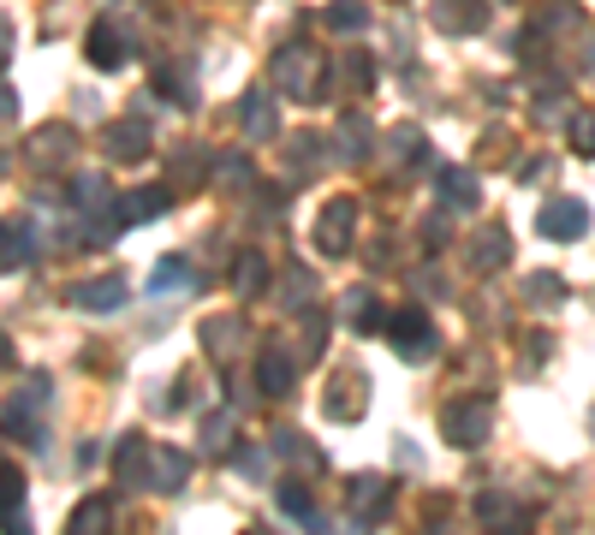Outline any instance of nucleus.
Here are the masks:
<instances>
[{"label":"nucleus","instance_id":"f257e3e1","mask_svg":"<svg viewBox=\"0 0 595 535\" xmlns=\"http://www.w3.org/2000/svg\"><path fill=\"white\" fill-rule=\"evenodd\" d=\"M536 226H542L548 238H584L590 233V209L577 197L572 202H548V209L536 214Z\"/></svg>","mask_w":595,"mask_h":535},{"label":"nucleus","instance_id":"f03ea898","mask_svg":"<svg viewBox=\"0 0 595 535\" xmlns=\"http://www.w3.org/2000/svg\"><path fill=\"white\" fill-rule=\"evenodd\" d=\"M352 221H357V202H328V214H322V226H316V244H322L328 256H340L345 244H352Z\"/></svg>","mask_w":595,"mask_h":535},{"label":"nucleus","instance_id":"7ed1b4c3","mask_svg":"<svg viewBox=\"0 0 595 535\" xmlns=\"http://www.w3.org/2000/svg\"><path fill=\"white\" fill-rule=\"evenodd\" d=\"M394 339L405 345V357H429V352H434V327H429L417 310H399V315H394Z\"/></svg>","mask_w":595,"mask_h":535},{"label":"nucleus","instance_id":"20e7f679","mask_svg":"<svg viewBox=\"0 0 595 535\" xmlns=\"http://www.w3.org/2000/svg\"><path fill=\"white\" fill-rule=\"evenodd\" d=\"M90 60L108 66V71L125 60V36H120V24H113V19H96V31H90Z\"/></svg>","mask_w":595,"mask_h":535},{"label":"nucleus","instance_id":"39448f33","mask_svg":"<svg viewBox=\"0 0 595 535\" xmlns=\"http://www.w3.org/2000/svg\"><path fill=\"white\" fill-rule=\"evenodd\" d=\"M78 310H120V298H125V280L120 274H108V280H90V286H78Z\"/></svg>","mask_w":595,"mask_h":535},{"label":"nucleus","instance_id":"423d86ee","mask_svg":"<svg viewBox=\"0 0 595 535\" xmlns=\"http://www.w3.org/2000/svg\"><path fill=\"white\" fill-rule=\"evenodd\" d=\"M19 505H24V482H19V470H0V517H7V530H12V535H31V530H24V512H19Z\"/></svg>","mask_w":595,"mask_h":535},{"label":"nucleus","instance_id":"0eeeda50","mask_svg":"<svg viewBox=\"0 0 595 535\" xmlns=\"http://www.w3.org/2000/svg\"><path fill=\"white\" fill-rule=\"evenodd\" d=\"M162 209H167V191H162V185H150V191H132V197H125L120 221H125V226H137V221H155Z\"/></svg>","mask_w":595,"mask_h":535},{"label":"nucleus","instance_id":"6e6552de","mask_svg":"<svg viewBox=\"0 0 595 535\" xmlns=\"http://www.w3.org/2000/svg\"><path fill=\"white\" fill-rule=\"evenodd\" d=\"M483 423H488V411H483V404H464V411L447 416V435H453L459 446H471L476 435H483Z\"/></svg>","mask_w":595,"mask_h":535},{"label":"nucleus","instance_id":"1a4fd4ad","mask_svg":"<svg viewBox=\"0 0 595 535\" xmlns=\"http://www.w3.org/2000/svg\"><path fill=\"white\" fill-rule=\"evenodd\" d=\"M441 197L453 202V209H464V202L476 197V179H464V172H441Z\"/></svg>","mask_w":595,"mask_h":535},{"label":"nucleus","instance_id":"9d476101","mask_svg":"<svg viewBox=\"0 0 595 535\" xmlns=\"http://www.w3.org/2000/svg\"><path fill=\"white\" fill-rule=\"evenodd\" d=\"M108 149H113V155H132V149H150V125H125V132H113V137H108Z\"/></svg>","mask_w":595,"mask_h":535},{"label":"nucleus","instance_id":"9b49d317","mask_svg":"<svg viewBox=\"0 0 595 535\" xmlns=\"http://www.w3.org/2000/svg\"><path fill=\"white\" fill-rule=\"evenodd\" d=\"M572 149L577 155H595V108L590 113H572Z\"/></svg>","mask_w":595,"mask_h":535},{"label":"nucleus","instance_id":"f8f14e48","mask_svg":"<svg viewBox=\"0 0 595 535\" xmlns=\"http://www.w3.org/2000/svg\"><path fill=\"white\" fill-rule=\"evenodd\" d=\"M232 286H239V292H256V286H263V256H244V263L232 268Z\"/></svg>","mask_w":595,"mask_h":535},{"label":"nucleus","instance_id":"ddd939ff","mask_svg":"<svg viewBox=\"0 0 595 535\" xmlns=\"http://www.w3.org/2000/svg\"><path fill=\"white\" fill-rule=\"evenodd\" d=\"M263 381H268V393H280V387H293V364H280V357H268V364H263Z\"/></svg>","mask_w":595,"mask_h":535},{"label":"nucleus","instance_id":"4468645a","mask_svg":"<svg viewBox=\"0 0 595 535\" xmlns=\"http://www.w3.org/2000/svg\"><path fill=\"white\" fill-rule=\"evenodd\" d=\"M185 280H191V268H185V263H162V268H155V286H185Z\"/></svg>","mask_w":595,"mask_h":535},{"label":"nucleus","instance_id":"2eb2a0df","mask_svg":"<svg viewBox=\"0 0 595 535\" xmlns=\"http://www.w3.org/2000/svg\"><path fill=\"white\" fill-rule=\"evenodd\" d=\"M12 113H19V101H12V90L0 83V120H12Z\"/></svg>","mask_w":595,"mask_h":535},{"label":"nucleus","instance_id":"dca6fc26","mask_svg":"<svg viewBox=\"0 0 595 535\" xmlns=\"http://www.w3.org/2000/svg\"><path fill=\"white\" fill-rule=\"evenodd\" d=\"M7 357H12V345H7V334H0V364H7Z\"/></svg>","mask_w":595,"mask_h":535},{"label":"nucleus","instance_id":"f3484780","mask_svg":"<svg viewBox=\"0 0 595 535\" xmlns=\"http://www.w3.org/2000/svg\"><path fill=\"white\" fill-rule=\"evenodd\" d=\"M7 42H12V31H7V24H0V54H7Z\"/></svg>","mask_w":595,"mask_h":535}]
</instances>
